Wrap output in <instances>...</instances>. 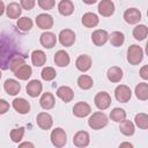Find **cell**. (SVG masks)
<instances>
[{
	"label": "cell",
	"instance_id": "obj_1",
	"mask_svg": "<svg viewBox=\"0 0 148 148\" xmlns=\"http://www.w3.org/2000/svg\"><path fill=\"white\" fill-rule=\"evenodd\" d=\"M16 56H22L25 58V56L20 53V49L12 39H9L7 36L0 37V67L2 69L9 68L10 60Z\"/></svg>",
	"mask_w": 148,
	"mask_h": 148
},
{
	"label": "cell",
	"instance_id": "obj_2",
	"mask_svg": "<svg viewBox=\"0 0 148 148\" xmlns=\"http://www.w3.org/2000/svg\"><path fill=\"white\" fill-rule=\"evenodd\" d=\"M108 117L103 112H95L88 119V125L92 130H101L108 125Z\"/></svg>",
	"mask_w": 148,
	"mask_h": 148
},
{
	"label": "cell",
	"instance_id": "obj_3",
	"mask_svg": "<svg viewBox=\"0 0 148 148\" xmlns=\"http://www.w3.org/2000/svg\"><path fill=\"white\" fill-rule=\"evenodd\" d=\"M143 58V51L139 45H131L127 50V61L131 65H138Z\"/></svg>",
	"mask_w": 148,
	"mask_h": 148
},
{
	"label": "cell",
	"instance_id": "obj_4",
	"mask_svg": "<svg viewBox=\"0 0 148 148\" xmlns=\"http://www.w3.org/2000/svg\"><path fill=\"white\" fill-rule=\"evenodd\" d=\"M51 142L53 146H56L57 148H61L66 145L67 142V135H66V132L58 127V128H54L51 133Z\"/></svg>",
	"mask_w": 148,
	"mask_h": 148
},
{
	"label": "cell",
	"instance_id": "obj_5",
	"mask_svg": "<svg viewBox=\"0 0 148 148\" xmlns=\"http://www.w3.org/2000/svg\"><path fill=\"white\" fill-rule=\"evenodd\" d=\"M114 96H116V98H117L118 102L126 103V102H128L131 99L132 91H131L130 87H127L125 84H120V86H118L114 89Z\"/></svg>",
	"mask_w": 148,
	"mask_h": 148
},
{
	"label": "cell",
	"instance_id": "obj_6",
	"mask_svg": "<svg viewBox=\"0 0 148 148\" xmlns=\"http://www.w3.org/2000/svg\"><path fill=\"white\" fill-rule=\"evenodd\" d=\"M94 102H95V105L99 109V110H105L110 106L111 104V97L108 92L105 91H101L98 92L95 98H94Z\"/></svg>",
	"mask_w": 148,
	"mask_h": 148
},
{
	"label": "cell",
	"instance_id": "obj_7",
	"mask_svg": "<svg viewBox=\"0 0 148 148\" xmlns=\"http://www.w3.org/2000/svg\"><path fill=\"white\" fill-rule=\"evenodd\" d=\"M59 42L62 46H72L75 42V34L71 29H64L59 34Z\"/></svg>",
	"mask_w": 148,
	"mask_h": 148
},
{
	"label": "cell",
	"instance_id": "obj_8",
	"mask_svg": "<svg viewBox=\"0 0 148 148\" xmlns=\"http://www.w3.org/2000/svg\"><path fill=\"white\" fill-rule=\"evenodd\" d=\"M89 142H90V138H89L88 132H86V131H79L73 136V143L79 148L87 147L89 145Z\"/></svg>",
	"mask_w": 148,
	"mask_h": 148
},
{
	"label": "cell",
	"instance_id": "obj_9",
	"mask_svg": "<svg viewBox=\"0 0 148 148\" xmlns=\"http://www.w3.org/2000/svg\"><path fill=\"white\" fill-rule=\"evenodd\" d=\"M36 121H37V125L42 130H50L52 127V124H53L52 117L47 112H40V113H38L37 114V118H36Z\"/></svg>",
	"mask_w": 148,
	"mask_h": 148
},
{
	"label": "cell",
	"instance_id": "obj_10",
	"mask_svg": "<svg viewBox=\"0 0 148 148\" xmlns=\"http://www.w3.org/2000/svg\"><path fill=\"white\" fill-rule=\"evenodd\" d=\"M114 12V3L111 0H102L98 3V13L102 16H111Z\"/></svg>",
	"mask_w": 148,
	"mask_h": 148
},
{
	"label": "cell",
	"instance_id": "obj_11",
	"mask_svg": "<svg viewBox=\"0 0 148 148\" xmlns=\"http://www.w3.org/2000/svg\"><path fill=\"white\" fill-rule=\"evenodd\" d=\"M36 24L38 28H40L43 30L51 29L53 25V18L49 14H39L36 17Z\"/></svg>",
	"mask_w": 148,
	"mask_h": 148
},
{
	"label": "cell",
	"instance_id": "obj_12",
	"mask_svg": "<svg viewBox=\"0 0 148 148\" xmlns=\"http://www.w3.org/2000/svg\"><path fill=\"white\" fill-rule=\"evenodd\" d=\"M124 18L128 24H135L141 20V13L136 8H128L124 13Z\"/></svg>",
	"mask_w": 148,
	"mask_h": 148
},
{
	"label": "cell",
	"instance_id": "obj_13",
	"mask_svg": "<svg viewBox=\"0 0 148 148\" xmlns=\"http://www.w3.org/2000/svg\"><path fill=\"white\" fill-rule=\"evenodd\" d=\"M91 109H90V105L86 102H79L74 105L73 108V113L75 117H79V118H83V117H87L89 113H90Z\"/></svg>",
	"mask_w": 148,
	"mask_h": 148
},
{
	"label": "cell",
	"instance_id": "obj_14",
	"mask_svg": "<svg viewBox=\"0 0 148 148\" xmlns=\"http://www.w3.org/2000/svg\"><path fill=\"white\" fill-rule=\"evenodd\" d=\"M109 39V34L105 31V30H102V29H98V30H95L91 35V40L95 45L97 46H102L104 45Z\"/></svg>",
	"mask_w": 148,
	"mask_h": 148
},
{
	"label": "cell",
	"instance_id": "obj_15",
	"mask_svg": "<svg viewBox=\"0 0 148 148\" xmlns=\"http://www.w3.org/2000/svg\"><path fill=\"white\" fill-rule=\"evenodd\" d=\"M3 88H5V91H6L8 95H12V96L17 95V94L20 92V90H21L20 83H18L16 80H13V79H7V80L5 81Z\"/></svg>",
	"mask_w": 148,
	"mask_h": 148
},
{
	"label": "cell",
	"instance_id": "obj_16",
	"mask_svg": "<svg viewBox=\"0 0 148 148\" xmlns=\"http://www.w3.org/2000/svg\"><path fill=\"white\" fill-rule=\"evenodd\" d=\"M13 108L15 109L16 112H18L21 114H25L30 110V104L24 98H15L13 101Z\"/></svg>",
	"mask_w": 148,
	"mask_h": 148
},
{
	"label": "cell",
	"instance_id": "obj_17",
	"mask_svg": "<svg viewBox=\"0 0 148 148\" xmlns=\"http://www.w3.org/2000/svg\"><path fill=\"white\" fill-rule=\"evenodd\" d=\"M40 44L46 49H52L57 43V37L53 32H44L40 35L39 38Z\"/></svg>",
	"mask_w": 148,
	"mask_h": 148
},
{
	"label": "cell",
	"instance_id": "obj_18",
	"mask_svg": "<svg viewBox=\"0 0 148 148\" xmlns=\"http://www.w3.org/2000/svg\"><path fill=\"white\" fill-rule=\"evenodd\" d=\"M42 89H43V86L38 80H31L27 84V94L31 97H37L42 92Z\"/></svg>",
	"mask_w": 148,
	"mask_h": 148
},
{
	"label": "cell",
	"instance_id": "obj_19",
	"mask_svg": "<svg viewBox=\"0 0 148 148\" xmlns=\"http://www.w3.org/2000/svg\"><path fill=\"white\" fill-rule=\"evenodd\" d=\"M57 96L60 99H62L65 103H68V102H71L73 99L74 91L69 87H67V86H61V87H59L57 89Z\"/></svg>",
	"mask_w": 148,
	"mask_h": 148
},
{
	"label": "cell",
	"instance_id": "obj_20",
	"mask_svg": "<svg viewBox=\"0 0 148 148\" xmlns=\"http://www.w3.org/2000/svg\"><path fill=\"white\" fill-rule=\"evenodd\" d=\"M75 66L79 71L81 72H87L90 67H91V58L87 54H81L76 61H75Z\"/></svg>",
	"mask_w": 148,
	"mask_h": 148
},
{
	"label": "cell",
	"instance_id": "obj_21",
	"mask_svg": "<svg viewBox=\"0 0 148 148\" xmlns=\"http://www.w3.org/2000/svg\"><path fill=\"white\" fill-rule=\"evenodd\" d=\"M54 62L59 67H66L69 64V56L64 50H59L54 54Z\"/></svg>",
	"mask_w": 148,
	"mask_h": 148
},
{
	"label": "cell",
	"instance_id": "obj_22",
	"mask_svg": "<svg viewBox=\"0 0 148 148\" xmlns=\"http://www.w3.org/2000/svg\"><path fill=\"white\" fill-rule=\"evenodd\" d=\"M58 10L61 15L68 16L74 12V5L71 0H61L58 5Z\"/></svg>",
	"mask_w": 148,
	"mask_h": 148
},
{
	"label": "cell",
	"instance_id": "obj_23",
	"mask_svg": "<svg viewBox=\"0 0 148 148\" xmlns=\"http://www.w3.org/2000/svg\"><path fill=\"white\" fill-rule=\"evenodd\" d=\"M54 103H56V101H54V97L51 92H44L39 99V104L44 110L52 109L54 106Z\"/></svg>",
	"mask_w": 148,
	"mask_h": 148
},
{
	"label": "cell",
	"instance_id": "obj_24",
	"mask_svg": "<svg viewBox=\"0 0 148 148\" xmlns=\"http://www.w3.org/2000/svg\"><path fill=\"white\" fill-rule=\"evenodd\" d=\"M106 75H108L109 81L117 83V82H119V81L123 79V69H121L120 67L113 66V67H111V68L108 69Z\"/></svg>",
	"mask_w": 148,
	"mask_h": 148
},
{
	"label": "cell",
	"instance_id": "obj_25",
	"mask_svg": "<svg viewBox=\"0 0 148 148\" xmlns=\"http://www.w3.org/2000/svg\"><path fill=\"white\" fill-rule=\"evenodd\" d=\"M82 24L87 28H94L98 24V17L94 13H86L82 16Z\"/></svg>",
	"mask_w": 148,
	"mask_h": 148
},
{
	"label": "cell",
	"instance_id": "obj_26",
	"mask_svg": "<svg viewBox=\"0 0 148 148\" xmlns=\"http://www.w3.org/2000/svg\"><path fill=\"white\" fill-rule=\"evenodd\" d=\"M6 12H7V16L9 18H17L21 15L22 9H21V6L17 2H10L7 6Z\"/></svg>",
	"mask_w": 148,
	"mask_h": 148
},
{
	"label": "cell",
	"instance_id": "obj_27",
	"mask_svg": "<svg viewBox=\"0 0 148 148\" xmlns=\"http://www.w3.org/2000/svg\"><path fill=\"white\" fill-rule=\"evenodd\" d=\"M31 61L36 67H40L46 62V56H45V53L43 51L36 50L31 54Z\"/></svg>",
	"mask_w": 148,
	"mask_h": 148
},
{
	"label": "cell",
	"instance_id": "obj_28",
	"mask_svg": "<svg viewBox=\"0 0 148 148\" xmlns=\"http://www.w3.org/2000/svg\"><path fill=\"white\" fill-rule=\"evenodd\" d=\"M14 74H15V76L18 77L20 80H28V79L31 76V74H32V69H31V67H30L29 65L24 64V65L21 66L16 72H14Z\"/></svg>",
	"mask_w": 148,
	"mask_h": 148
},
{
	"label": "cell",
	"instance_id": "obj_29",
	"mask_svg": "<svg viewBox=\"0 0 148 148\" xmlns=\"http://www.w3.org/2000/svg\"><path fill=\"white\" fill-rule=\"evenodd\" d=\"M135 96L141 101L148 99V84L146 82H141L135 87Z\"/></svg>",
	"mask_w": 148,
	"mask_h": 148
},
{
	"label": "cell",
	"instance_id": "obj_30",
	"mask_svg": "<svg viewBox=\"0 0 148 148\" xmlns=\"http://www.w3.org/2000/svg\"><path fill=\"white\" fill-rule=\"evenodd\" d=\"M110 118H111V120H113L116 123H121L126 119V112L121 108H114L110 112Z\"/></svg>",
	"mask_w": 148,
	"mask_h": 148
},
{
	"label": "cell",
	"instance_id": "obj_31",
	"mask_svg": "<svg viewBox=\"0 0 148 148\" xmlns=\"http://www.w3.org/2000/svg\"><path fill=\"white\" fill-rule=\"evenodd\" d=\"M148 35V29L145 24H139L133 29V37L138 40H143Z\"/></svg>",
	"mask_w": 148,
	"mask_h": 148
},
{
	"label": "cell",
	"instance_id": "obj_32",
	"mask_svg": "<svg viewBox=\"0 0 148 148\" xmlns=\"http://www.w3.org/2000/svg\"><path fill=\"white\" fill-rule=\"evenodd\" d=\"M109 39H110V42H111V44L113 46L118 47V46H121L124 44L125 37H124V34L123 32H120V31H113L109 36Z\"/></svg>",
	"mask_w": 148,
	"mask_h": 148
},
{
	"label": "cell",
	"instance_id": "obj_33",
	"mask_svg": "<svg viewBox=\"0 0 148 148\" xmlns=\"http://www.w3.org/2000/svg\"><path fill=\"white\" fill-rule=\"evenodd\" d=\"M120 132L124 134V135H133L134 134V124L131 121V120H124L120 123V127H119Z\"/></svg>",
	"mask_w": 148,
	"mask_h": 148
},
{
	"label": "cell",
	"instance_id": "obj_34",
	"mask_svg": "<svg viewBox=\"0 0 148 148\" xmlns=\"http://www.w3.org/2000/svg\"><path fill=\"white\" fill-rule=\"evenodd\" d=\"M92 84H94L92 79H91L90 76H88V75H81V76H79V79H77V86H79L81 89H83V90L90 89V88L92 87Z\"/></svg>",
	"mask_w": 148,
	"mask_h": 148
},
{
	"label": "cell",
	"instance_id": "obj_35",
	"mask_svg": "<svg viewBox=\"0 0 148 148\" xmlns=\"http://www.w3.org/2000/svg\"><path fill=\"white\" fill-rule=\"evenodd\" d=\"M24 57H22V56H16L15 58H13L12 60H10V62H9V69L14 73V72H16L21 66H23L25 62H24Z\"/></svg>",
	"mask_w": 148,
	"mask_h": 148
},
{
	"label": "cell",
	"instance_id": "obj_36",
	"mask_svg": "<svg viewBox=\"0 0 148 148\" xmlns=\"http://www.w3.org/2000/svg\"><path fill=\"white\" fill-rule=\"evenodd\" d=\"M17 28L20 30H22V31H29L32 28V21H31V18H29L27 16L18 18V21H17Z\"/></svg>",
	"mask_w": 148,
	"mask_h": 148
},
{
	"label": "cell",
	"instance_id": "obj_37",
	"mask_svg": "<svg viewBox=\"0 0 148 148\" xmlns=\"http://www.w3.org/2000/svg\"><path fill=\"white\" fill-rule=\"evenodd\" d=\"M135 125L141 128V130H146L148 127V116L146 113H138L135 116Z\"/></svg>",
	"mask_w": 148,
	"mask_h": 148
},
{
	"label": "cell",
	"instance_id": "obj_38",
	"mask_svg": "<svg viewBox=\"0 0 148 148\" xmlns=\"http://www.w3.org/2000/svg\"><path fill=\"white\" fill-rule=\"evenodd\" d=\"M24 135V127L14 128L10 131V139L13 142H20Z\"/></svg>",
	"mask_w": 148,
	"mask_h": 148
},
{
	"label": "cell",
	"instance_id": "obj_39",
	"mask_svg": "<svg viewBox=\"0 0 148 148\" xmlns=\"http://www.w3.org/2000/svg\"><path fill=\"white\" fill-rule=\"evenodd\" d=\"M40 75H42V79H43V80H45V81H51V80H53V79L56 77L57 73H56V71H54L52 67H45V68H43Z\"/></svg>",
	"mask_w": 148,
	"mask_h": 148
},
{
	"label": "cell",
	"instance_id": "obj_40",
	"mask_svg": "<svg viewBox=\"0 0 148 148\" xmlns=\"http://www.w3.org/2000/svg\"><path fill=\"white\" fill-rule=\"evenodd\" d=\"M38 6L42 8V9H45V10H49V9H52L53 6L56 5L54 0H38Z\"/></svg>",
	"mask_w": 148,
	"mask_h": 148
},
{
	"label": "cell",
	"instance_id": "obj_41",
	"mask_svg": "<svg viewBox=\"0 0 148 148\" xmlns=\"http://www.w3.org/2000/svg\"><path fill=\"white\" fill-rule=\"evenodd\" d=\"M35 3H36L35 0H21L20 6L22 8H24V9H27V10H29V9H32L34 8Z\"/></svg>",
	"mask_w": 148,
	"mask_h": 148
},
{
	"label": "cell",
	"instance_id": "obj_42",
	"mask_svg": "<svg viewBox=\"0 0 148 148\" xmlns=\"http://www.w3.org/2000/svg\"><path fill=\"white\" fill-rule=\"evenodd\" d=\"M9 110V103L5 99H0V114L6 113Z\"/></svg>",
	"mask_w": 148,
	"mask_h": 148
},
{
	"label": "cell",
	"instance_id": "obj_43",
	"mask_svg": "<svg viewBox=\"0 0 148 148\" xmlns=\"http://www.w3.org/2000/svg\"><path fill=\"white\" fill-rule=\"evenodd\" d=\"M140 76L143 79V80H147L148 79V66H143L141 69H140Z\"/></svg>",
	"mask_w": 148,
	"mask_h": 148
},
{
	"label": "cell",
	"instance_id": "obj_44",
	"mask_svg": "<svg viewBox=\"0 0 148 148\" xmlns=\"http://www.w3.org/2000/svg\"><path fill=\"white\" fill-rule=\"evenodd\" d=\"M18 148H35V146H34L31 142L27 141V142H22V143L18 146Z\"/></svg>",
	"mask_w": 148,
	"mask_h": 148
},
{
	"label": "cell",
	"instance_id": "obj_45",
	"mask_svg": "<svg viewBox=\"0 0 148 148\" xmlns=\"http://www.w3.org/2000/svg\"><path fill=\"white\" fill-rule=\"evenodd\" d=\"M119 148H134V147H133V145H132V143H130V142L125 141V142H121V143L119 145Z\"/></svg>",
	"mask_w": 148,
	"mask_h": 148
},
{
	"label": "cell",
	"instance_id": "obj_46",
	"mask_svg": "<svg viewBox=\"0 0 148 148\" xmlns=\"http://www.w3.org/2000/svg\"><path fill=\"white\" fill-rule=\"evenodd\" d=\"M3 12H5V3H3V1L0 0V16L3 14Z\"/></svg>",
	"mask_w": 148,
	"mask_h": 148
},
{
	"label": "cell",
	"instance_id": "obj_47",
	"mask_svg": "<svg viewBox=\"0 0 148 148\" xmlns=\"http://www.w3.org/2000/svg\"><path fill=\"white\" fill-rule=\"evenodd\" d=\"M0 79H1V71H0Z\"/></svg>",
	"mask_w": 148,
	"mask_h": 148
}]
</instances>
